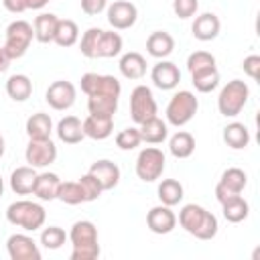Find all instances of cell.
I'll return each instance as SVG.
<instances>
[{
  "instance_id": "1",
  "label": "cell",
  "mask_w": 260,
  "mask_h": 260,
  "mask_svg": "<svg viewBox=\"0 0 260 260\" xmlns=\"http://www.w3.org/2000/svg\"><path fill=\"white\" fill-rule=\"evenodd\" d=\"M179 223L187 234H191V236H195L199 240L215 238L217 228H219L217 225V217L211 211H207L205 207L197 205V203H187V205L181 207Z\"/></svg>"
},
{
  "instance_id": "2",
  "label": "cell",
  "mask_w": 260,
  "mask_h": 260,
  "mask_svg": "<svg viewBox=\"0 0 260 260\" xmlns=\"http://www.w3.org/2000/svg\"><path fill=\"white\" fill-rule=\"evenodd\" d=\"M71 240V260H95L100 256V244H98V228L87 221L79 219L71 225L69 236Z\"/></svg>"
},
{
  "instance_id": "3",
  "label": "cell",
  "mask_w": 260,
  "mask_h": 260,
  "mask_svg": "<svg viewBox=\"0 0 260 260\" xmlns=\"http://www.w3.org/2000/svg\"><path fill=\"white\" fill-rule=\"evenodd\" d=\"M6 219H8V223H12L16 228H22L24 232H35V230L43 228V223L47 219V213H45V207L41 203L20 199V201H14V203L8 205Z\"/></svg>"
},
{
  "instance_id": "4",
  "label": "cell",
  "mask_w": 260,
  "mask_h": 260,
  "mask_svg": "<svg viewBox=\"0 0 260 260\" xmlns=\"http://www.w3.org/2000/svg\"><path fill=\"white\" fill-rule=\"evenodd\" d=\"M197 108H199V100L195 98V93H191L189 89H181L167 104V110H165L167 122L171 126L181 128L193 120V116L197 114Z\"/></svg>"
},
{
  "instance_id": "5",
  "label": "cell",
  "mask_w": 260,
  "mask_h": 260,
  "mask_svg": "<svg viewBox=\"0 0 260 260\" xmlns=\"http://www.w3.org/2000/svg\"><path fill=\"white\" fill-rule=\"evenodd\" d=\"M248 98H250V87L246 85V81H242V79L228 81V85H223V89L219 91V98H217L219 114L225 118L238 116L244 110Z\"/></svg>"
},
{
  "instance_id": "6",
  "label": "cell",
  "mask_w": 260,
  "mask_h": 260,
  "mask_svg": "<svg viewBox=\"0 0 260 260\" xmlns=\"http://www.w3.org/2000/svg\"><path fill=\"white\" fill-rule=\"evenodd\" d=\"M32 37H35V30H32V24L30 22H26V20H14V22L8 24V28H6V41H4L2 47H4L6 55L10 57V61L20 59L28 51V47L32 43Z\"/></svg>"
},
{
  "instance_id": "7",
  "label": "cell",
  "mask_w": 260,
  "mask_h": 260,
  "mask_svg": "<svg viewBox=\"0 0 260 260\" xmlns=\"http://www.w3.org/2000/svg\"><path fill=\"white\" fill-rule=\"evenodd\" d=\"M165 152L156 146H146L144 150L138 152L136 158V177L144 183H152L156 179H160L162 171H165Z\"/></svg>"
},
{
  "instance_id": "8",
  "label": "cell",
  "mask_w": 260,
  "mask_h": 260,
  "mask_svg": "<svg viewBox=\"0 0 260 260\" xmlns=\"http://www.w3.org/2000/svg\"><path fill=\"white\" fill-rule=\"evenodd\" d=\"M158 112L156 108V100L150 91V87L146 85H136L130 93V118L134 124H142L150 118H154Z\"/></svg>"
},
{
  "instance_id": "9",
  "label": "cell",
  "mask_w": 260,
  "mask_h": 260,
  "mask_svg": "<svg viewBox=\"0 0 260 260\" xmlns=\"http://www.w3.org/2000/svg\"><path fill=\"white\" fill-rule=\"evenodd\" d=\"M81 91L85 95H100V93H106V95H116L120 98L122 93V85L120 81L114 77V75H102V73H83L81 75Z\"/></svg>"
},
{
  "instance_id": "10",
  "label": "cell",
  "mask_w": 260,
  "mask_h": 260,
  "mask_svg": "<svg viewBox=\"0 0 260 260\" xmlns=\"http://www.w3.org/2000/svg\"><path fill=\"white\" fill-rule=\"evenodd\" d=\"M24 158L30 167H49L57 158V146L51 138H30L24 150Z\"/></svg>"
},
{
  "instance_id": "11",
  "label": "cell",
  "mask_w": 260,
  "mask_h": 260,
  "mask_svg": "<svg viewBox=\"0 0 260 260\" xmlns=\"http://www.w3.org/2000/svg\"><path fill=\"white\" fill-rule=\"evenodd\" d=\"M75 93L77 91H75V85L71 81L59 79L47 87L45 100L53 110H69L75 104Z\"/></svg>"
},
{
  "instance_id": "12",
  "label": "cell",
  "mask_w": 260,
  "mask_h": 260,
  "mask_svg": "<svg viewBox=\"0 0 260 260\" xmlns=\"http://www.w3.org/2000/svg\"><path fill=\"white\" fill-rule=\"evenodd\" d=\"M136 18H138V10L128 0H114L108 6V22L116 30H126L130 26H134Z\"/></svg>"
},
{
  "instance_id": "13",
  "label": "cell",
  "mask_w": 260,
  "mask_h": 260,
  "mask_svg": "<svg viewBox=\"0 0 260 260\" xmlns=\"http://www.w3.org/2000/svg\"><path fill=\"white\" fill-rule=\"evenodd\" d=\"M6 250L12 260H41V250L26 234H12L6 240Z\"/></svg>"
},
{
  "instance_id": "14",
  "label": "cell",
  "mask_w": 260,
  "mask_h": 260,
  "mask_svg": "<svg viewBox=\"0 0 260 260\" xmlns=\"http://www.w3.org/2000/svg\"><path fill=\"white\" fill-rule=\"evenodd\" d=\"M150 79H152V83L158 87V89H162V91H169V89H175L177 85H179V81H181V71H179V67L173 63V61H158L154 67H152V71H150Z\"/></svg>"
},
{
  "instance_id": "15",
  "label": "cell",
  "mask_w": 260,
  "mask_h": 260,
  "mask_svg": "<svg viewBox=\"0 0 260 260\" xmlns=\"http://www.w3.org/2000/svg\"><path fill=\"white\" fill-rule=\"evenodd\" d=\"M146 225L150 232L154 234H171L177 225V215L173 213V209L169 205H156L146 213Z\"/></svg>"
},
{
  "instance_id": "16",
  "label": "cell",
  "mask_w": 260,
  "mask_h": 260,
  "mask_svg": "<svg viewBox=\"0 0 260 260\" xmlns=\"http://www.w3.org/2000/svg\"><path fill=\"white\" fill-rule=\"evenodd\" d=\"M87 173H91V175L100 181V185H102L104 191H110V189H114V187L120 183V167H118L116 162L108 160V158L95 160V162L89 167Z\"/></svg>"
},
{
  "instance_id": "17",
  "label": "cell",
  "mask_w": 260,
  "mask_h": 260,
  "mask_svg": "<svg viewBox=\"0 0 260 260\" xmlns=\"http://www.w3.org/2000/svg\"><path fill=\"white\" fill-rule=\"evenodd\" d=\"M219 28H221V22H219L217 14L203 12L195 18V22L191 26V32L197 41H213L219 35Z\"/></svg>"
},
{
  "instance_id": "18",
  "label": "cell",
  "mask_w": 260,
  "mask_h": 260,
  "mask_svg": "<svg viewBox=\"0 0 260 260\" xmlns=\"http://www.w3.org/2000/svg\"><path fill=\"white\" fill-rule=\"evenodd\" d=\"M81 124H83V134L93 138V140H104L114 132V118L112 116L89 114Z\"/></svg>"
},
{
  "instance_id": "19",
  "label": "cell",
  "mask_w": 260,
  "mask_h": 260,
  "mask_svg": "<svg viewBox=\"0 0 260 260\" xmlns=\"http://www.w3.org/2000/svg\"><path fill=\"white\" fill-rule=\"evenodd\" d=\"M175 49V39L167 30H154L146 39V51L154 59H167Z\"/></svg>"
},
{
  "instance_id": "20",
  "label": "cell",
  "mask_w": 260,
  "mask_h": 260,
  "mask_svg": "<svg viewBox=\"0 0 260 260\" xmlns=\"http://www.w3.org/2000/svg\"><path fill=\"white\" fill-rule=\"evenodd\" d=\"M59 185H61V179L57 173H41V175L37 173L32 195H37L41 201H53V199H57Z\"/></svg>"
},
{
  "instance_id": "21",
  "label": "cell",
  "mask_w": 260,
  "mask_h": 260,
  "mask_svg": "<svg viewBox=\"0 0 260 260\" xmlns=\"http://www.w3.org/2000/svg\"><path fill=\"white\" fill-rule=\"evenodd\" d=\"M35 179H37L35 167H30V165L16 167V169L10 173V189H12L16 195H28V193H32Z\"/></svg>"
},
{
  "instance_id": "22",
  "label": "cell",
  "mask_w": 260,
  "mask_h": 260,
  "mask_svg": "<svg viewBox=\"0 0 260 260\" xmlns=\"http://www.w3.org/2000/svg\"><path fill=\"white\" fill-rule=\"evenodd\" d=\"M57 136H59V140L65 142V144H77V142H81L83 136H85V134H83V124H81V120L75 118V116H65V118H61L59 124H57Z\"/></svg>"
},
{
  "instance_id": "23",
  "label": "cell",
  "mask_w": 260,
  "mask_h": 260,
  "mask_svg": "<svg viewBox=\"0 0 260 260\" xmlns=\"http://www.w3.org/2000/svg\"><path fill=\"white\" fill-rule=\"evenodd\" d=\"M122 37L114 30H102L95 47V59H110L122 53Z\"/></svg>"
},
{
  "instance_id": "24",
  "label": "cell",
  "mask_w": 260,
  "mask_h": 260,
  "mask_svg": "<svg viewBox=\"0 0 260 260\" xmlns=\"http://www.w3.org/2000/svg\"><path fill=\"white\" fill-rule=\"evenodd\" d=\"M118 67H120V73L126 79H140L146 73V59L140 53L130 51V53H124L120 57V65Z\"/></svg>"
},
{
  "instance_id": "25",
  "label": "cell",
  "mask_w": 260,
  "mask_h": 260,
  "mask_svg": "<svg viewBox=\"0 0 260 260\" xmlns=\"http://www.w3.org/2000/svg\"><path fill=\"white\" fill-rule=\"evenodd\" d=\"M59 18L53 12H43L35 18L32 22V30H35V39L39 43H53L55 39V30H57Z\"/></svg>"
},
{
  "instance_id": "26",
  "label": "cell",
  "mask_w": 260,
  "mask_h": 260,
  "mask_svg": "<svg viewBox=\"0 0 260 260\" xmlns=\"http://www.w3.org/2000/svg\"><path fill=\"white\" fill-rule=\"evenodd\" d=\"M138 132H140V138H142L144 142H148V144H160V142H165L167 136H169L167 122H162L158 116H154V118L142 122L140 128H138Z\"/></svg>"
},
{
  "instance_id": "27",
  "label": "cell",
  "mask_w": 260,
  "mask_h": 260,
  "mask_svg": "<svg viewBox=\"0 0 260 260\" xmlns=\"http://www.w3.org/2000/svg\"><path fill=\"white\" fill-rule=\"evenodd\" d=\"M6 93L14 102H24L32 95V81L24 73H14L6 81Z\"/></svg>"
},
{
  "instance_id": "28",
  "label": "cell",
  "mask_w": 260,
  "mask_h": 260,
  "mask_svg": "<svg viewBox=\"0 0 260 260\" xmlns=\"http://www.w3.org/2000/svg\"><path fill=\"white\" fill-rule=\"evenodd\" d=\"M191 83L195 85V89L199 93H209L219 85V71L215 65L205 67V69H197L191 73Z\"/></svg>"
},
{
  "instance_id": "29",
  "label": "cell",
  "mask_w": 260,
  "mask_h": 260,
  "mask_svg": "<svg viewBox=\"0 0 260 260\" xmlns=\"http://www.w3.org/2000/svg\"><path fill=\"white\" fill-rule=\"evenodd\" d=\"M169 150L175 158H189L195 150V138L191 132L179 130L169 138Z\"/></svg>"
},
{
  "instance_id": "30",
  "label": "cell",
  "mask_w": 260,
  "mask_h": 260,
  "mask_svg": "<svg viewBox=\"0 0 260 260\" xmlns=\"http://www.w3.org/2000/svg\"><path fill=\"white\" fill-rule=\"evenodd\" d=\"M223 142L234 148V150H240V148H246L248 142H250V130L246 128V124L242 122H230L225 128H223Z\"/></svg>"
},
{
  "instance_id": "31",
  "label": "cell",
  "mask_w": 260,
  "mask_h": 260,
  "mask_svg": "<svg viewBox=\"0 0 260 260\" xmlns=\"http://www.w3.org/2000/svg\"><path fill=\"white\" fill-rule=\"evenodd\" d=\"M53 120L45 112H37L26 120V134L28 138H51Z\"/></svg>"
},
{
  "instance_id": "32",
  "label": "cell",
  "mask_w": 260,
  "mask_h": 260,
  "mask_svg": "<svg viewBox=\"0 0 260 260\" xmlns=\"http://www.w3.org/2000/svg\"><path fill=\"white\" fill-rule=\"evenodd\" d=\"M87 110H89V114H95V116H112L114 118V114L118 110V98L106 95V93L87 95Z\"/></svg>"
},
{
  "instance_id": "33",
  "label": "cell",
  "mask_w": 260,
  "mask_h": 260,
  "mask_svg": "<svg viewBox=\"0 0 260 260\" xmlns=\"http://www.w3.org/2000/svg\"><path fill=\"white\" fill-rule=\"evenodd\" d=\"M221 207H223V217L230 223H240L250 213V205H248V201L242 195H236V197L228 199L225 203H221Z\"/></svg>"
},
{
  "instance_id": "34",
  "label": "cell",
  "mask_w": 260,
  "mask_h": 260,
  "mask_svg": "<svg viewBox=\"0 0 260 260\" xmlns=\"http://www.w3.org/2000/svg\"><path fill=\"white\" fill-rule=\"evenodd\" d=\"M79 39V28L73 20L69 18H59L57 30H55V39L53 43H57L59 47H73Z\"/></svg>"
},
{
  "instance_id": "35",
  "label": "cell",
  "mask_w": 260,
  "mask_h": 260,
  "mask_svg": "<svg viewBox=\"0 0 260 260\" xmlns=\"http://www.w3.org/2000/svg\"><path fill=\"white\" fill-rule=\"evenodd\" d=\"M183 185L177 179H162V183L158 185V199L162 205H177L183 199Z\"/></svg>"
},
{
  "instance_id": "36",
  "label": "cell",
  "mask_w": 260,
  "mask_h": 260,
  "mask_svg": "<svg viewBox=\"0 0 260 260\" xmlns=\"http://www.w3.org/2000/svg\"><path fill=\"white\" fill-rule=\"evenodd\" d=\"M219 183H221L223 187H228L230 191H234V193H242V191L246 189V185H248V177H246V173H244L242 169L230 167V169L223 171Z\"/></svg>"
},
{
  "instance_id": "37",
  "label": "cell",
  "mask_w": 260,
  "mask_h": 260,
  "mask_svg": "<svg viewBox=\"0 0 260 260\" xmlns=\"http://www.w3.org/2000/svg\"><path fill=\"white\" fill-rule=\"evenodd\" d=\"M57 199H61V201L67 203V205H79V203L85 201V199H83V193H81V187H79L77 181H65V183L61 181Z\"/></svg>"
},
{
  "instance_id": "38",
  "label": "cell",
  "mask_w": 260,
  "mask_h": 260,
  "mask_svg": "<svg viewBox=\"0 0 260 260\" xmlns=\"http://www.w3.org/2000/svg\"><path fill=\"white\" fill-rule=\"evenodd\" d=\"M67 240V234L63 228L59 225H49L41 232V244L47 248V250H59Z\"/></svg>"
},
{
  "instance_id": "39",
  "label": "cell",
  "mask_w": 260,
  "mask_h": 260,
  "mask_svg": "<svg viewBox=\"0 0 260 260\" xmlns=\"http://www.w3.org/2000/svg\"><path fill=\"white\" fill-rule=\"evenodd\" d=\"M100 32L102 28H87L83 35H81V41H79V51L83 57L87 59H95V47H98V39H100Z\"/></svg>"
},
{
  "instance_id": "40",
  "label": "cell",
  "mask_w": 260,
  "mask_h": 260,
  "mask_svg": "<svg viewBox=\"0 0 260 260\" xmlns=\"http://www.w3.org/2000/svg\"><path fill=\"white\" fill-rule=\"evenodd\" d=\"M79 183V187H81V193H83V199L85 201H95L100 195H102V185H100V181L91 175V173H85V175H81V179L77 181Z\"/></svg>"
},
{
  "instance_id": "41",
  "label": "cell",
  "mask_w": 260,
  "mask_h": 260,
  "mask_svg": "<svg viewBox=\"0 0 260 260\" xmlns=\"http://www.w3.org/2000/svg\"><path fill=\"white\" fill-rule=\"evenodd\" d=\"M140 142H142V138H140L138 128H124L116 134V144L122 150H134Z\"/></svg>"
},
{
  "instance_id": "42",
  "label": "cell",
  "mask_w": 260,
  "mask_h": 260,
  "mask_svg": "<svg viewBox=\"0 0 260 260\" xmlns=\"http://www.w3.org/2000/svg\"><path fill=\"white\" fill-rule=\"evenodd\" d=\"M211 65H215V57H213L211 53H207V51H195V53H191L189 59H187V69H189V73H193V71H197V69L211 67Z\"/></svg>"
},
{
  "instance_id": "43",
  "label": "cell",
  "mask_w": 260,
  "mask_h": 260,
  "mask_svg": "<svg viewBox=\"0 0 260 260\" xmlns=\"http://www.w3.org/2000/svg\"><path fill=\"white\" fill-rule=\"evenodd\" d=\"M199 8V0H173V12L179 18H191Z\"/></svg>"
},
{
  "instance_id": "44",
  "label": "cell",
  "mask_w": 260,
  "mask_h": 260,
  "mask_svg": "<svg viewBox=\"0 0 260 260\" xmlns=\"http://www.w3.org/2000/svg\"><path fill=\"white\" fill-rule=\"evenodd\" d=\"M79 2H81V10L89 16H95L108 8V0H79Z\"/></svg>"
},
{
  "instance_id": "45",
  "label": "cell",
  "mask_w": 260,
  "mask_h": 260,
  "mask_svg": "<svg viewBox=\"0 0 260 260\" xmlns=\"http://www.w3.org/2000/svg\"><path fill=\"white\" fill-rule=\"evenodd\" d=\"M244 71L252 77V79H258V73H260V57L258 55H248L242 63Z\"/></svg>"
},
{
  "instance_id": "46",
  "label": "cell",
  "mask_w": 260,
  "mask_h": 260,
  "mask_svg": "<svg viewBox=\"0 0 260 260\" xmlns=\"http://www.w3.org/2000/svg\"><path fill=\"white\" fill-rule=\"evenodd\" d=\"M2 4H4V8H6L8 12H12V14H20V12L28 10L26 0H2Z\"/></svg>"
},
{
  "instance_id": "47",
  "label": "cell",
  "mask_w": 260,
  "mask_h": 260,
  "mask_svg": "<svg viewBox=\"0 0 260 260\" xmlns=\"http://www.w3.org/2000/svg\"><path fill=\"white\" fill-rule=\"evenodd\" d=\"M236 195H242V193H234V191H230L228 187H223L221 183L215 185V199H217L219 203H225L228 199H232V197H236Z\"/></svg>"
},
{
  "instance_id": "48",
  "label": "cell",
  "mask_w": 260,
  "mask_h": 260,
  "mask_svg": "<svg viewBox=\"0 0 260 260\" xmlns=\"http://www.w3.org/2000/svg\"><path fill=\"white\" fill-rule=\"evenodd\" d=\"M8 65H10V57L6 55L4 47H0V73H2V71H6V69H8Z\"/></svg>"
},
{
  "instance_id": "49",
  "label": "cell",
  "mask_w": 260,
  "mask_h": 260,
  "mask_svg": "<svg viewBox=\"0 0 260 260\" xmlns=\"http://www.w3.org/2000/svg\"><path fill=\"white\" fill-rule=\"evenodd\" d=\"M51 0H26V6L28 8H32V10H39V8H43L45 4H49Z\"/></svg>"
},
{
  "instance_id": "50",
  "label": "cell",
  "mask_w": 260,
  "mask_h": 260,
  "mask_svg": "<svg viewBox=\"0 0 260 260\" xmlns=\"http://www.w3.org/2000/svg\"><path fill=\"white\" fill-rule=\"evenodd\" d=\"M4 148H6V144H4V138H2V134H0V158H2V154H4Z\"/></svg>"
},
{
  "instance_id": "51",
  "label": "cell",
  "mask_w": 260,
  "mask_h": 260,
  "mask_svg": "<svg viewBox=\"0 0 260 260\" xmlns=\"http://www.w3.org/2000/svg\"><path fill=\"white\" fill-rule=\"evenodd\" d=\"M2 193H4V181H2V177H0V197H2Z\"/></svg>"
}]
</instances>
